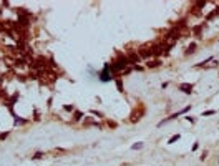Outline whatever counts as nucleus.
<instances>
[{
    "label": "nucleus",
    "mask_w": 219,
    "mask_h": 166,
    "mask_svg": "<svg viewBox=\"0 0 219 166\" xmlns=\"http://www.w3.org/2000/svg\"><path fill=\"white\" fill-rule=\"evenodd\" d=\"M96 77H98L100 81H103V83H108V81L114 80V75L111 73V70H110V63H108V62L103 65V68L96 73Z\"/></svg>",
    "instance_id": "f257e3e1"
},
{
    "label": "nucleus",
    "mask_w": 219,
    "mask_h": 166,
    "mask_svg": "<svg viewBox=\"0 0 219 166\" xmlns=\"http://www.w3.org/2000/svg\"><path fill=\"white\" fill-rule=\"evenodd\" d=\"M144 113H146V108H144L143 105L140 103V105H138V110H134L133 113H131V118H130V121H131V123H138V121L143 118Z\"/></svg>",
    "instance_id": "f03ea898"
},
{
    "label": "nucleus",
    "mask_w": 219,
    "mask_h": 166,
    "mask_svg": "<svg viewBox=\"0 0 219 166\" xmlns=\"http://www.w3.org/2000/svg\"><path fill=\"white\" fill-rule=\"evenodd\" d=\"M136 52H138V55L141 57V60H151L153 58V52H151V48H150V45L140 47Z\"/></svg>",
    "instance_id": "7ed1b4c3"
},
{
    "label": "nucleus",
    "mask_w": 219,
    "mask_h": 166,
    "mask_svg": "<svg viewBox=\"0 0 219 166\" xmlns=\"http://www.w3.org/2000/svg\"><path fill=\"white\" fill-rule=\"evenodd\" d=\"M126 57H128V62H130V67H133V65H138V63L141 62V57L138 55V52H136V50L130 52V53H126Z\"/></svg>",
    "instance_id": "20e7f679"
},
{
    "label": "nucleus",
    "mask_w": 219,
    "mask_h": 166,
    "mask_svg": "<svg viewBox=\"0 0 219 166\" xmlns=\"http://www.w3.org/2000/svg\"><path fill=\"white\" fill-rule=\"evenodd\" d=\"M163 65V62L159 58H151V60H148L146 62V65H144V68H158V67H161Z\"/></svg>",
    "instance_id": "39448f33"
},
{
    "label": "nucleus",
    "mask_w": 219,
    "mask_h": 166,
    "mask_svg": "<svg viewBox=\"0 0 219 166\" xmlns=\"http://www.w3.org/2000/svg\"><path fill=\"white\" fill-rule=\"evenodd\" d=\"M206 27H208L206 23H198V25H194V27L191 28V32L194 33V37H196V38H201V32L206 28Z\"/></svg>",
    "instance_id": "423d86ee"
},
{
    "label": "nucleus",
    "mask_w": 219,
    "mask_h": 166,
    "mask_svg": "<svg viewBox=\"0 0 219 166\" xmlns=\"http://www.w3.org/2000/svg\"><path fill=\"white\" fill-rule=\"evenodd\" d=\"M178 90H181L183 93H186V95H191L193 93V85L191 83H179Z\"/></svg>",
    "instance_id": "0eeeda50"
},
{
    "label": "nucleus",
    "mask_w": 219,
    "mask_h": 166,
    "mask_svg": "<svg viewBox=\"0 0 219 166\" xmlns=\"http://www.w3.org/2000/svg\"><path fill=\"white\" fill-rule=\"evenodd\" d=\"M83 118H85L83 111H80V110H75V111H73V118H71V123H78V121H83Z\"/></svg>",
    "instance_id": "6e6552de"
},
{
    "label": "nucleus",
    "mask_w": 219,
    "mask_h": 166,
    "mask_svg": "<svg viewBox=\"0 0 219 166\" xmlns=\"http://www.w3.org/2000/svg\"><path fill=\"white\" fill-rule=\"evenodd\" d=\"M27 123H30V120L28 118H20V116H13V125L15 126H20V125H27Z\"/></svg>",
    "instance_id": "1a4fd4ad"
},
{
    "label": "nucleus",
    "mask_w": 219,
    "mask_h": 166,
    "mask_svg": "<svg viewBox=\"0 0 219 166\" xmlns=\"http://www.w3.org/2000/svg\"><path fill=\"white\" fill-rule=\"evenodd\" d=\"M196 48H198V43H196V42H191L189 47H188L186 52H184V55H186V57H189V55H193V53H196Z\"/></svg>",
    "instance_id": "9d476101"
},
{
    "label": "nucleus",
    "mask_w": 219,
    "mask_h": 166,
    "mask_svg": "<svg viewBox=\"0 0 219 166\" xmlns=\"http://www.w3.org/2000/svg\"><path fill=\"white\" fill-rule=\"evenodd\" d=\"M214 19H219V7H216L212 12H209L206 15V22H211V20H214Z\"/></svg>",
    "instance_id": "9b49d317"
},
{
    "label": "nucleus",
    "mask_w": 219,
    "mask_h": 166,
    "mask_svg": "<svg viewBox=\"0 0 219 166\" xmlns=\"http://www.w3.org/2000/svg\"><path fill=\"white\" fill-rule=\"evenodd\" d=\"M114 83H116V90H118L120 93H123V91H124V87H123V78L116 77V78H114Z\"/></svg>",
    "instance_id": "f8f14e48"
},
{
    "label": "nucleus",
    "mask_w": 219,
    "mask_h": 166,
    "mask_svg": "<svg viewBox=\"0 0 219 166\" xmlns=\"http://www.w3.org/2000/svg\"><path fill=\"white\" fill-rule=\"evenodd\" d=\"M204 5H206V2H204V0H202V2H196V3H194V7H193V13L201 15V13H198V9H204Z\"/></svg>",
    "instance_id": "ddd939ff"
},
{
    "label": "nucleus",
    "mask_w": 219,
    "mask_h": 166,
    "mask_svg": "<svg viewBox=\"0 0 219 166\" xmlns=\"http://www.w3.org/2000/svg\"><path fill=\"white\" fill-rule=\"evenodd\" d=\"M179 138H181V135H179V133H176V135H173V136L168 140V143H169V145H173V143H176Z\"/></svg>",
    "instance_id": "4468645a"
},
{
    "label": "nucleus",
    "mask_w": 219,
    "mask_h": 166,
    "mask_svg": "<svg viewBox=\"0 0 219 166\" xmlns=\"http://www.w3.org/2000/svg\"><path fill=\"white\" fill-rule=\"evenodd\" d=\"M43 156H45V153H43V151H37V153L32 156V159H33V161H37V159H42Z\"/></svg>",
    "instance_id": "2eb2a0df"
},
{
    "label": "nucleus",
    "mask_w": 219,
    "mask_h": 166,
    "mask_svg": "<svg viewBox=\"0 0 219 166\" xmlns=\"http://www.w3.org/2000/svg\"><path fill=\"white\" fill-rule=\"evenodd\" d=\"M131 71H133V67H128V68H124L123 71L120 73V78H121V77H126V75H130Z\"/></svg>",
    "instance_id": "dca6fc26"
},
{
    "label": "nucleus",
    "mask_w": 219,
    "mask_h": 166,
    "mask_svg": "<svg viewBox=\"0 0 219 166\" xmlns=\"http://www.w3.org/2000/svg\"><path fill=\"white\" fill-rule=\"evenodd\" d=\"M90 115H93L96 118H105V115L101 113V111H96V110H90Z\"/></svg>",
    "instance_id": "f3484780"
},
{
    "label": "nucleus",
    "mask_w": 219,
    "mask_h": 166,
    "mask_svg": "<svg viewBox=\"0 0 219 166\" xmlns=\"http://www.w3.org/2000/svg\"><path fill=\"white\" fill-rule=\"evenodd\" d=\"M10 133H12L10 130H7V131H2V133H0V141H3V140H7V138L10 136Z\"/></svg>",
    "instance_id": "a211bd4d"
},
{
    "label": "nucleus",
    "mask_w": 219,
    "mask_h": 166,
    "mask_svg": "<svg viewBox=\"0 0 219 166\" xmlns=\"http://www.w3.org/2000/svg\"><path fill=\"white\" fill-rule=\"evenodd\" d=\"M63 110L68 111V113H73V111H75V106H73V105H63Z\"/></svg>",
    "instance_id": "6ab92c4d"
},
{
    "label": "nucleus",
    "mask_w": 219,
    "mask_h": 166,
    "mask_svg": "<svg viewBox=\"0 0 219 166\" xmlns=\"http://www.w3.org/2000/svg\"><path fill=\"white\" fill-rule=\"evenodd\" d=\"M211 115H216V110H206V111H202V116H211Z\"/></svg>",
    "instance_id": "aec40b11"
},
{
    "label": "nucleus",
    "mask_w": 219,
    "mask_h": 166,
    "mask_svg": "<svg viewBox=\"0 0 219 166\" xmlns=\"http://www.w3.org/2000/svg\"><path fill=\"white\" fill-rule=\"evenodd\" d=\"M143 146H144V145L140 141V143H134V145H131V149H141Z\"/></svg>",
    "instance_id": "412c9836"
},
{
    "label": "nucleus",
    "mask_w": 219,
    "mask_h": 166,
    "mask_svg": "<svg viewBox=\"0 0 219 166\" xmlns=\"http://www.w3.org/2000/svg\"><path fill=\"white\" fill-rule=\"evenodd\" d=\"M106 125H108L110 128H116V126H118V123H116V121H111V120H106Z\"/></svg>",
    "instance_id": "4be33fe9"
},
{
    "label": "nucleus",
    "mask_w": 219,
    "mask_h": 166,
    "mask_svg": "<svg viewBox=\"0 0 219 166\" xmlns=\"http://www.w3.org/2000/svg\"><path fill=\"white\" fill-rule=\"evenodd\" d=\"M208 158V149H202V153H201V156H199V159L201 161H204Z\"/></svg>",
    "instance_id": "5701e85b"
},
{
    "label": "nucleus",
    "mask_w": 219,
    "mask_h": 166,
    "mask_svg": "<svg viewBox=\"0 0 219 166\" xmlns=\"http://www.w3.org/2000/svg\"><path fill=\"white\" fill-rule=\"evenodd\" d=\"M133 70L134 71H144V67H141V65H133Z\"/></svg>",
    "instance_id": "b1692460"
},
{
    "label": "nucleus",
    "mask_w": 219,
    "mask_h": 166,
    "mask_svg": "<svg viewBox=\"0 0 219 166\" xmlns=\"http://www.w3.org/2000/svg\"><path fill=\"white\" fill-rule=\"evenodd\" d=\"M33 120H35V121H38V120H40V113H38V110H35V111H33Z\"/></svg>",
    "instance_id": "393cba45"
},
{
    "label": "nucleus",
    "mask_w": 219,
    "mask_h": 166,
    "mask_svg": "<svg viewBox=\"0 0 219 166\" xmlns=\"http://www.w3.org/2000/svg\"><path fill=\"white\" fill-rule=\"evenodd\" d=\"M184 120L189 121V123H196V118H193V116H184Z\"/></svg>",
    "instance_id": "a878e982"
},
{
    "label": "nucleus",
    "mask_w": 219,
    "mask_h": 166,
    "mask_svg": "<svg viewBox=\"0 0 219 166\" xmlns=\"http://www.w3.org/2000/svg\"><path fill=\"white\" fill-rule=\"evenodd\" d=\"M199 149V141H196L194 145H193V151H198Z\"/></svg>",
    "instance_id": "bb28decb"
},
{
    "label": "nucleus",
    "mask_w": 219,
    "mask_h": 166,
    "mask_svg": "<svg viewBox=\"0 0 219 166\" xmlns=\"http://www.w3.org/2000/svg\"><path fill=\"white\" fill-rule=\"evenodd\" d=\"M52 101H53V98L50 97V98H48V100H47V105H48V106H52Z\"/></svg>",
    "instance_id": "cd10ccee"
},
{
    "label": "nucleus",
    "mask_w": 219,
    "mask_h": 166,
    "mask_svg": "<svg viewBox=\"0 0 219 166\" xmlns=\"http://www.w3.org/2000/svg\"><path fill=\"white\" fill-rule=\"evenodd\" d=\"M2 13H3V10H0V17H2Z\"/></svg>",
    "instance_id": "c85d7f7f"
}]
</instances>
